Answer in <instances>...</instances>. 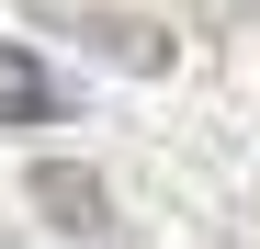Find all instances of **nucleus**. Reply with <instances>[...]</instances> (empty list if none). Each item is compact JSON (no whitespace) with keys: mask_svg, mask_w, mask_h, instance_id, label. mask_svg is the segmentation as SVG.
Instances as JSON below:
<instances>
[{"mask_svg":"<svg viewBox=\"0 0 260 249\" xmlns=\"http://www.w3.org/2000/svg\"><path fill=\"white\" fill-rule=\"evenodd\" d=\"M57 113H68V79L34 57V46L0 34V136H12V124H57Z\"/></svg>","mask_w":260,"mask_h":249,"instance_id":"obj_1","label":"nucleus"},{"mask_svg":"<svg viewBox=\"0 0 260 249\" xmlns=\"http://www.w3.org/2000/svg\"><path fill=\"white\" fill-rule=\"evenodd\" d=\"M34 204H46L68 238H113V193H102V170H68V159H46V170H34Z\"/></svg>","mask_w":260,"mask_h":249,"instance_id":"obj_2","label":"nucleus"},{"mask_svg":"<svg viewBox=\"0 0 260 249\" xmlns=\"http://www.w3.org/2000/svg\"><path fill=\"white\" fill-rule=\"evenodd\" d=\"M68 23H79V34H91V46H102L113 68H136V79H158L170 57H181V46H170V34H158L147 12H68Z\"/></svg>","mask_w":260,"mask_h":249,"instance_id":"obj_3","label":"nucleus"}]
</instances>
